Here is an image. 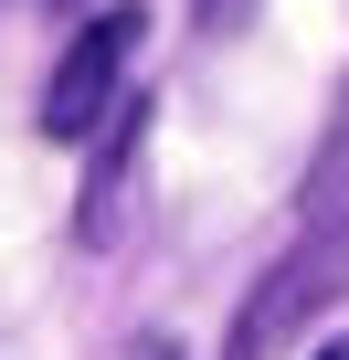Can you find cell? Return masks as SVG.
<instances>
[{
    "label": "cell",
    "instance_id": "cell-1",
    "mask_svg": "<svg viewBox=\"0 0 349 360\" xmlns=\"http://www.w3.org/2000/svg\"><path fill=\"white\" fill-rule=\"evenodd\" d=\"M338 297H349V212H307V233H296V244L254 276V297L233 307L223 360H286Z\"/></svg>",
    "mask_w": 349,
    "mask_h": 360
},
{
    "label": "cell",
    "instance_id": "cell-2",
    "mask_svg": "<svg viewBox=\"0 0 349 360\" xmlns=\"http://www.w3.org/2000/svg\"><path fill=\"white\" fill-rule=\"evenodd\" d=\"M138 11H96L74 43H64V64H53V85H43V138L53 148H85V138H106L117 117H127V64H138Z\"/></svg>",
    "mask_w": 349,
    "mask_h": 360
},
{
    "label": "cell",
    "instance_id": "cell-3",
    "mask_svg": "<svg viewBox=\"0 0 349 360\" xmlns=\"http://www.w3.org/2000/svg\"><path fill=\"white\" fill-rule=\"evenodd\" d=\"M349 202V85L328 96V127H317V159H307V212Z\"/></svg>",
    "mask_w": 349,
    "mask_h": 360
},
{
    "label": "cell",
    "instance_id": "cell-4",
    "mask_svg": "<svg viewBox=\"0 0 349 360\" xmlns=\"http://www.w3.org/2000/svg\"><path fill=\"white\" fill-rule=\"evenodd\" d=\"M233 11H244V0H202V22H212V32H223V22H233Z\"/></svg>",
    "mask_w": 349,
    "mask_h": 360
},
{
    "label": "cell",
    "instance_id": "cell-5",
    "mask_svg": "<svg viewBox=\"0 0 349 360\" xmlns=\"http://www.w3.org/2000/svg\"><path fill=\"white\" fill-rule=\"evenodd\" d=\"M138 360H180V349H169V339H138Z\"/></svg>",
    "mask_w": 349,
    "mask_h": 360
},
{
    "label": "cell",
    "instance_id": "cell-6",
    "mask_svg": "<svg viewBox=\"0 0 349 360\" xmlns=\"http://www.w3.org/2000/svg\"><path fill=\"white\" fill-rule=\"evenodd\" d=\"M317 360H349V339H328V349H317Z\"/></svg>",
    "mask_w": 349,
    "mask_h": 360
}]
</instances>
